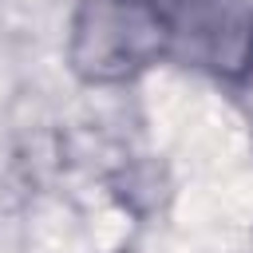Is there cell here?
I'll use <instances>...</instances> for the list:
<instances>
[{"label": "cell", "instance_id": "1", "mask_svg": "<svg viewBox=\"0 0 253 253\" xmlns=\"http://www.w3.org/2000/svg\"><path fill=\"white\" fill-rule=\"evenodd\" d=\"M174 51V20L154 0H79L67 24V63L79 83L119 87Z\"/></svg>", "mask_w": 253, "mask_h": 253}]
</instances>
